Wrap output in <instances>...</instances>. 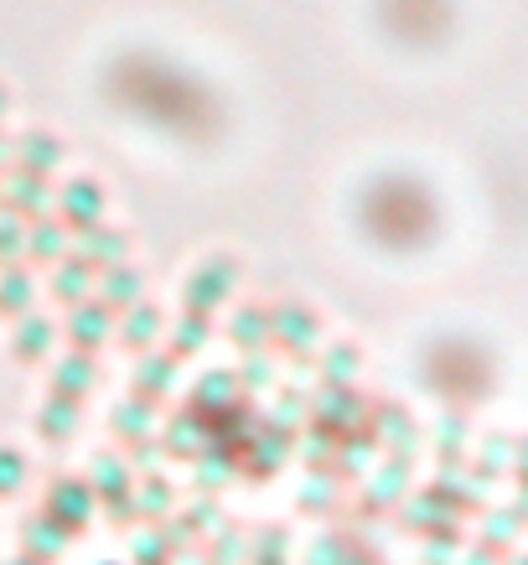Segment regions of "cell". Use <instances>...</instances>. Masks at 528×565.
<instances>
[{"label": "cell", "instance_id": "6da1fadb", "mask_svg": "<svg viewBox=\"0 0 528 565\" xmlns=\"http://www.w3.org/2000/svg\"><path fill=\"white\" fill-rule=\"evenodd\" d=\"M425 384L445 405H477L493 394V359L477 343H435L425 353Z\"/></svg>", "mask_w": 528, "mask_h": 565}, {"label": "cell", "instance_id": "7a4b0ae2", "mask_svg": "<svg viewBox=\"0 0 528 565\" xmlns=\"http://www.w3.org/2000/svg\"><path fill=\"white\" fill-rule=\"evenodd\" d=\"M405 198H409L405 207H384L378 198H368V207H363L368 234H374L384 249H425V244H435V234H441V213H435V203H430L425 192L409 188Z\"/></svg>", "mask_w": 528, "mask_h": 565}, {"label": "cell", "instance_id": "3957f363", "mask_svg": "<svg viewBox=\"0 0 528 565\" xmlns=\"http://www.w3.org/2000/svg\"><path fill=\"white\" fill-rule=\"evenodd\" d=\"M322 348V317L301 301H274L270 307V353H285L290 363H311Z\"/></svg>", "mask_w": 528, "mask_h": 565}, {"label": "cell", "instance_id": "277c9868", "mask_svg": "<svg viewBox=\"0 0 528 565\" xmlns=\"http://www.w3.org/2000/svg\"><path fill=\"white\" fill-rule=\"evenodd\" d=\"M239 275H244V265L234 255H207L203 265L187 275V286H182V311L213 317L218 307H228V296L239 291Z\"/></svg>", "mask_w": 528, "mask_h": 565}, {"label": "cell", "instance_id": "5b68a950", "mask_svg": "<svg viewBox=\"0 0 528 565\" xmlns=\"http://www.w3.org/2000/svg\"><path fill=\"white\" fill-rule=\"evenodd\" d=\"M42 514L68 534V540H84L88 524H94V514H99V498H94L88 478H73L68 472V478H52L47 498H42Z\"/></svg>", "mask_w": 528, "mask_h": 565}, {"label": "cell", "instance_id": "8992f818", "mask_svg": "<svg viewBox=\"0 0 528 565\" xmlns=\"http://www.w3.org/2000/svg\"><path fill=\"white\" fill-rule=\"evenodd\" d=\"M363 478H368V488H363V498H358V514L363 519L394 514V503L409 493V457L389 451V462L378 467V472H363Z\"/></svg>", "mask_w": 528, "mask_h": 565}, {"label": "cell", "instance_id": "52a82bcc", "mask_svg": "<svg viewBox=\"0 0 528 565\" xmlns=\"http://www.w3.org/2000/svg\"><path fill=\"white\" fill-rule=\"evenodd\" d=\"M161 332H166L161 307L140 296V301H130V307L115 317V338H109V343H120L125 353H136V359H140V353H151V348L161 343Z\"/></svg>", "mask_w": 528, "mask_h": 565}, {"label": "cell", "instance_id": "ba28073f", "mask_svg": "<svg viewBox=\"0 0 528 565\" xmlns=\"http://www.w3.org/2000/svg\"><path fill=\"white\" fill-rule=\"evenodd\" d=\"M109 338H115V311L104 307L99 296L73 301L68 307V348H78V353H99Z\"/></svg>", "mask_w": 528, "mask_h": 565}, {"label": "cell", "instance_id": "9c48e42d", "mask_svg": "<svg viewBox=\"0 0 528 565\" xmlns=\"http://www.w3.org/2000/svg\"><path fill=\"white\" fill-rule=\"evenodd\" d=\"M104 384V369H99V353H78V348H68L63 359H57V369H52V394H63V399H78L84 405L88 394Z\"/></svg>", "mask_w": 528, "mask_h": 565}, {"label": "cell", "instance_id": "30bf717a", "mask_svg": "<svg viewBox=\"0 0 528 565\" xmlns=\"http://www.w3.org/2000/svg\"><path fill=\"white\" fill-rule=\"evenodd\" d=\"M368 430H374L378 451H399V457H414V446H420V426H414V415L405 405H374L368 411Z\"/></svg>", "mask_w": 528, "mask_h": 565}, {"label": "cell", "instance_id": "8fae6325", "mask_svg": "<svg viewBox=\"0 0 528 565\" xmlns=\"http://www.w3.org/2000/svg\"><path fill=\"white\" fill-rule=\"evenodd\" d=\"M249 394L239 390V379H234V369H207L197 384H192L187 394V411L197 415V420H207V415H223L234 411V405H244Z\"/></svg>", "mask_w": 528, "mask_h": 565}, {"label": "cell", "instance_id": "7c38bea8", "mask_svg": "<svg viewBox=\"0 0 528 565\" xmlns=\"http://www.w3.org/2000/svg\"><path fill=\"white\" fill-rule=\"evenodd\" d=\"M73 255L99 275V270H109V265L130 259V234H125V228H109V223H94L84 234H73Z\"/></svg>", "mask_w": 528, "mask_h": 565}, {"label": "cell", "instance_id": "4fadbf2b", "mask_svg": "<svg viewBox=\"0 0 528 565\" xmlns=\"http://www.w3.org/2000/svg\"><path fill=\"white\" fill-rule=\"evenodd\" d=\"M176 379H182V359L176 353H166V348H151V353H140L136 359V390L130 394H140V399H151V405H161L171 390H176Z\"/></svg>", "mask_w": 528, "mask_h": 565}, {"label": "cell", "instance_id": "5bb4252c", "mask_svg": "<svg viewBox=\"0 0 528 565\" xmlns=\"http://www.w3.org/2000/svg\"><path fill=\"white\" fill-rule=\"evenodd\" d=\"M57 223H63L68 234H84V228L104 223V192H99V182H88V177L68 182V188H63V198H57Z\"/></svg>", "mask_w": 528, "mask_h": 565}, {"label": "cell", "instance_id": "9a60e30c", "mask_svg": "<svg viewBox=\"0 0 528 565\" xmlns=\"http://www.w3.org/2000/svg\"><path fill=\"white\" fill-rule=\"evenodd\" d=\"M73 249V234L57 218H26V239H21V265H57V259Z\"/></svg>", "mask_w": 528, "mask_h": 565}, {"label": "cell", "instance_id": "2e32d148", "mask_svg": "<svg viewBox=\"0 0 528 565\" xmlns=\"http://www.w3.org/2000/svg\"><path fill=\"white\" fill-rule=\"evenodd\" d=\"M57 343V322H52L47 311H21L17 327H11V359L17 363H42Z\"/></svg>", "mask_w": 528, "mask_h": 565}, {"label": "cell", "instance_id": "e0dca14e", "mask_svg": "<svg viewBox=\"0 0 528 565\" xmlns=\"http://www.w3.org/2000/svg\"><path fill=\"white\" fill-rule=\"evenodd\" d=\"M306 565H384V555H378V550L368 545L363 534L332 530V534H322V540L311 545Z\"/></svg>", "mask_w": 528, "mask_h": 565}, {"label": "cell", "instance_id": "ac0fdd59", "mask_svg": "<svg viewBox=\"0 0 528 565\" xmlns=\"http://www.w3.org/2000/svg\"><path fill=\"white\" fill-rule=\"evenodd\" d=\"M228 343L239 353H270V301H239L228 317Z\"/></svg>", "mask_w": 528, "mask_h": 565}, {"label": "cell", "instance_id": "d6986e66", "mask_svg": "<svg viewBox=\"0 0 528 565\" xmlns=\"http://www.w3.org/2000/svg\"><path fill=\"white\" fill-rule=\"evenodd\" d=\"M155 446H161V457H171V462H192V457L207 446V426L192 411H182L155 430Z\"/></svg>", "mask_w": 528, "mask_h": 565}, {"label": "cell", "instance_id": "ffe728a7", "mask_svg": "<svg viewBox=\"0 0 528 565\" xmlns=\"http://www.w3.org/2000/svg\"><path fill=\"white\" fill-rule=\"evenodd\" d=\"M94 296H99L104 307L120 317L130 301H140V296H146V275H140L130 259H120V265H109V270L94 275Z\"/></svg>", "mask_w": 528, "mask_h": 565}, {"label": "cell", "instance_id": "44dd1931", "mask_svg": "<svg viewBox=\"0 0 528 565\" xmlns=\"http://www.w3.org/2000/svg\"><path fill=\"white\" fill-rule=\"evenodd\" d=\"M78 426H84V405H78V399H63V394H47V399H42V411H36V436L47 446L73 441Z\"/></svg>", "mask_w": 528, "mask_h": 565}, {"label": "cell", "instance_id": "7402d4cb", "mask_svg": "<svg viewBox=\"0 0 528 565\" xmlns=\"http://www.w3.org/2000/svg\"><path fill=\"white\" fill-rule=\"evenodd\" d=\"M192 472H197V493H207V498H218L228 482H239V462H234V451L228 446H218V441H207L197 457H192Z\"/></svg>", "mask_w": 528, "mask_h": 565}, {"label": "cell", "instance_id": "603a6c76", "mask_svg": "<svg viewBox=\"0 0 528 565\" xmlns=\"http://www.w3.org/2000/svg\"><path fill=\"white\" fill-rule=\"evenodd\" d=\"M88 488H94V498H99V503L125 498L130 488H136V467H130V457H125V451H99V457H94V467H88Z\"/></svg>", "mask_w": 528, "mask_h": 565}, {"label": "cell", "instance_id": "cb8c5ba5", "mask_svg": "<svg viewBox=\"0 0 528 565\" xmlns=\"http://www.w3.org/2000/svg\"><path fill=\"white\" fill-rule=\"evenodd\" d=\"M17 534H21V555H32V561H42V565H52L57 555H63V550L73 545L68 534L57 530V524H52V519L42 514V509L21 519V530H17Z\"/></svg>", "mask_w": 528, "mask_h": 565}, {"label": "cell", "instance_id": "d4e9b609", "mask_svg": "<svg viewBox=\"0 0 528 565\" xmlns=\"http://www.w3.org/2000/svg\"><path fill=\"white\" fill-rule=\"evenodd\" d=\"M130 503H136L140 524H155L176 509V488H171L161 472H136V488H130Z\"/></svg>", "mask_w": 528, "mask_h": 565}, {"label": "cell", "instance_id": "484cf974", "mask_svg": "<svg viewBox=\"0 0 528 565\" xmlns=\"http://www.w3.org/2000/svg\"><path fill=\"white\" fill-rule=\"evenodd\" d=\"M47 182H42V177H17V182H6V188H0V213H11V218H42V213H47Z\"/></svg>", "mask_w": 528, "mask_h": 565}, {"label": "cell", "instance_id": "4316f807", "mask_svg": "<svg viewBox=\"0 0 528 565\" xmlns=\"http://www.w3.org/2000/svg\"><path fill=\"white\" fill-rule=\"evenodd\" d=\"M311 369L322 384H358L363 374V348L358 343H332V348H316L311 353Z\"/></svg>", "mask_w": 528, "mask_h": 565}, {"label": "cell", "instance_id": "83f0119b", "mask_svg": "<svg viewBox=\"0 0 528 565\" xmlns=\"http://www.w3.org/2000/svg\"><path fill=\"white\" fill-rule=\"evenodd\" d=\"M155 411H161V405L140 399V394H125L120 405H115V415H109V426H115V436H120L125 446H136V441H146V436H155Z\"/></svg>", "mask_w": 528, "mask_h": 565}, {"label": "cell", "instance_id": "f1b7e54d", "mask_svg": "<svg viewBox=\"0 0 528 565\" xmlns=\"http://www.w3.org/2000/svg\"><path fill=\"white\" fill-rule=\"evenodd\" d=\"M36 307V280H32V265H0V317L17 322L21 311Z\"/></svg>", "mask_w": 528, "mask_h": 565}, {"label": "cell", "instance_id": "f546056e", "mask_svg": "<svg viewBox=\"0 0 528 565\" xmlns=\"http://www.w3.org/2000/svg\"><path fill=\"white\" fill-rule=\"evenodd\" d=\"M52 296H57V307H73V301L94 296V270H88V265L73 255V249L57 259V265H52Z\"/></svg>", "mask_w": 528, "mask_h": 565}, {"label": "cell", "instance_id": "4dcf8cb0", "mask_svg": "<svg viewBox=\"0 0 528 565\" xmlns=\"http://www.w3.org/2000/svg\"><path fill=\"white\" fill-rule=\"evenodd\" d=\"M420 540H425V561L420 565H456L461 550H466V530H461L456 519H441V524L425 530Z\"/></svg>", "mask_w": 528, "mask_h": 565}, {"label": "cell", "instance_id": "1f68e13d", "mask_svg": "<svg viewBox=\"0 0 528 565\" xmlns=\"http://www.w3.org/2000/svg\"><path fill=\"white\" fill-rule=\"evenodd\" d=\"M207 338H213V317H203V311H182V322L171 327V338H166V353H176V359L187 363L197 348H207Z\"/></svg>", "mask_w": 528, "mask_h": 565}, {"label": "cell", "instance_id": "d6a6232c", "mask_svg": "<svg viewBox=\"0 0 528 565\" xmlns=\"http://www.w3.org/2000/svg\"><path fill=\"white\" fill-rule=\"evenodd\" d=\"M435 451H441V467H466V411H461V405H451V411L441 415Z\"/></svg>", "mask_w": 528, "mask_h": 565}, {"label": "cell", "instance_id": "836d02e7", "mask_svg": "<svg viewBox=\"0 0 528 565\" xmlns=\"http://www.w3.org/2000/svg\"><path fill=\"white\" fill-rule=\"evenodd\" d=\"M518 530H524V509H518V503H508V509L487 514V530H482L477 545H482V550H493V555H508L513 540H518Z\"/></svg>", "mask_w": 528, "mask_h": 565}, {"label": "cell", "instance_id": "e575fe53", "mask_svg": "<svg viewBox=\"0 0 528 565\" xmlns=\"http://www.w3.org/2000/svg\"><path fill=\"white\" fill-rule=\"evenodd\" d=\"M285 550H290L285 524H265V530L249 534V561L255 565H285Z\"/></svg>", "mask_w": 528, "mask_h": 565}, {"label": "cell", "instance_id": "d590c367", "mask_svg": "<svg viewBox=\"0 0 528 565\" xmlns=\"http://www.w3.org/2000/svg\"><path fill=\"white\" fill-rule=\"evenodd\" d=\"M32 478V462H26V451L21 446H0V503L6 498H17Z\"/></svg>", "mask_w": 528, "mask_h": 565}, {"label": "cell", "instance_id": "8d00e7d4", "mask_svg": "<svg viewBox=\"0 0 528 565\" xmlns=\"http://www.w3.org/2000/svg\"><path fill=\"white\" fill-rule=\"evenodd\" d=\"M130 555H136L130 565H171V540L161 534V524H146V530H136V540H130Z\"/></svg>", "mask_w": 528, "mask_h": 565}, {"label": "cell", "instance_id": "74e56055", "mask_svg": "<svg viewBox=\"0 0 528 565\" xmlns=\"http://www.w3.org/2000/svg\"><path fill=\"white\" fill-rule=\"evenodd\" d=\"M234 379H239L244 394L270 390V384H274V353H239V369H234Z\"/></svg>", "mask_w": 528, "mask_h": 565}, {"label": "cell", "instance_id": "f35d334b", "mask_svg": "<svg viewBox=\"0 0 528 565\" xmlns=\"http://www.w3.org/2000/svg\"><path fill=\"white\" fill-rule=\"evenodd\" d=\"M337 503H342L337 482L316 478V472H311V482L301 488V498H295V509H301V514H337Z\"/></svg>", "mask_w": 528, "mask_h": 565}, {"label": "cell", "instance_id": "ab89813d", "mask_svg": "<svg viewBox=\"0 0 528 565\" xmlns=\"http://www.w3.org/2000/svg\"><path fill=\"white\" fill-rule=\"evenodd\" d=\"M21 167L32 177H47L52 167H57V140L52 136H26L21 140Z\"/></svg>", "mask_w": 528, "mask_h": 565}, {"label": "cell", "instance_id": "60d3db41", "mask_svg": "<svg viewBox=\"0 0 528 565\" xmlns=\"http://www.w3.org/2000/svg\"><path fill=\"white\" fill-rule=\"evenodd\" d=\"M306 411H311L306 390H295V384H285V394H280V405H274V415H270V420H280V426H290V430H301V420H306Z\"/></svg>", "mask_w": 528, "mask_h": 565}, {"label": "cell", "instance_id": "b9f144b4", "mask_svg": "<svg viewBox=\"0 0 528 565\" xmlns=\"http://www.w3.org/2000/svg\"><path fill=\"white\" fill-rule=\"evenodd\" d=\"M21 239H26V223L0 213V265H21Z\"/></svg>", "mask_w": 528, "mask_h": 565}, {"label": "cell", "instance_id": "7bdbcfd3", "mask_svg": "<svg viewBox=\"0 0 528 565\" xmlns=\"http://www.w3.org/2000/svg\"><path fill=\"white\" fill-rule=\"evenodd\" d=\"M456 565H503V555H493V550H472V555H461V561Z\"/></svg>", "mask_w": 528, "mask_h": 565}, {"label": "cell", "instance_id": "ee69618b", "mask_svg": "<svg viewBox=\"0 0 528 565\" xmlns=\"http://www.w3.org/2000/svg\"><path fill=\"white\" fill-rule=\"evenodd\" d=\"M6 565H42V561H32V555H17V561H6Z\"/></svg>", "mask_w": 528, "mask_h": 565}, {"label": "cell", "instance_id": "f6af8a7d", "mask_svg": "<svg viewBox=\"0 0 528 565\" xmlns=\"http://www.w3.org/2000/svg\"><path fill=\"white\" fill-rule=\"evenodd\" d=\"M0 109H6V94H0Z\"/></svg>", "mask_w": 528, "mask_h": 565}, {"label": "cell", "instance_id": "bcb514c9", "mask_svg": "<svg viewBox=\"0 0 528 565\" xmlns=\"http://www.w3.org/2000/svg\"><path fill=\"white\" fill-rule=\"evenodd\" d=\"M104 565H120V561H104Z\"/></svg>", "mask_w": 528, "mask_h": 565}, {"label": "cell", "instance_id": "7dc6e473", "mask_svg": "<svg viewBox=\"0 0 528 565\" xmlns=\"http://www.w3.org/2000/svg\"><path fill=\"white\" fill-rule=\"evenodd\" d=\"M249 565H255V561H249Z\"/></svg>", "mask_w": 528, "mask_h": 565}]
</instances>
